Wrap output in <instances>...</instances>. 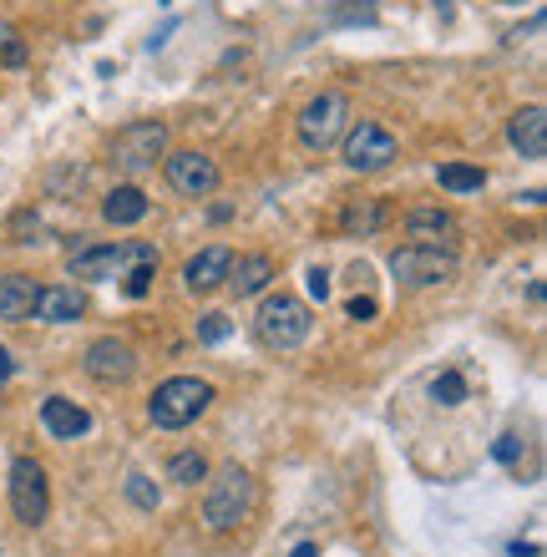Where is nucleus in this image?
I'll use <instances>...</instances> for the list:
<instances>
[{
  "label": "nucleus",
  "mask_w": 547,
  "mask_h": 557,
  "mask_svg": "<svg viewBox=\"0 0 547 557\" xmlns=\"http://www.w3.org/2000/svg\"><path fill=\"white\" fill-rule=\"evenodd\" d=\"M208 492H203V527L208 532H233V527H244L259 507V482L249 476V466L239 461H228L218 466L213 476H203Z\"/></svg>",
  "instance_id": "obj_1"
},
{
  "label": "nucleus",
  "mask_w": 547,
  "mask_h": 557,
  "mask_svg": "<svg viewBox=\"0 0 547 557\" xmlns=\"http://www.w3.org/2000/svg\"><path fill=\"white\" fill-rule=\"evenodd\" d=\"M208 406H213V385H208V380H198V375H173V380H163L158 390H152L147 416H152V426H163V431H183V426H193Z\"/></svg>",
  "instance_id": "obj_2"
},
{
  "label": "nucleus",
  "mask_w": 547,
  "mask_h": 557,
  "mask_svg": "<svg viewBox=\"0 0 547 557\" xmlns=\"http://www.w3.org/2000/svg\"><path fill=\"white\" fill-rule=\"evenodd\" d=\"M158 157H168V122H158V117L127 122L112 137V168L127 173V178L152 173V168H158Z\"/></svg>",
  "instance_id": "obj_3"
},
{
  "label": "nucleus",
  "mask_w": 547,
  "mask_h": 557,
  "mask_svg": "<svg viewBox=\"0 0 547 557\" xmlns=\"http://www.w3.org/2000/svg\"><path fill=\"white\" fill-rule=\"evenodd\" d=\"M259 340L269 350H299L309 340V330H315V320H309V304L294 299V294H269L259 304Z\"/></svg>",
  "instance_id": "obj_4"
},
{
  "label": "nucleus",
  "mask_w": 547,
  "mask_h": 557,
  "mask_svg": "<svg viewBox=\"0 0 547 557\" xmlns=\"http://www.w3.org/2000/svg\"><path fill=\"white\" fill-rule=\"evenodd\" d=\"M350 127V97L345 92H320L309 97L304 112H299V142L304 152H330Z\"/></svg>",
  "instance_id": "obj_5"
},
{
  "label": "nucleus",
  "mask_w": 547,
  "mask_h": 557,
  "mask_svg": "<svg viewBox=\"0 0 547 557\" xmlns=\"http://www.w3.org/2000/svg\"><path fill=\"white\" fill-rule=\"evenodd\" d=\"M132 264H158L152 244H87L66 259L71 279H122Z\"/></svg>",
  "instance_id": "obj_6"
},
{
  "label": "nucleus",
  "mask_w": 547,
  "mask_h": 557,
  "mask_svg": "<svg viewBox=\"0 0 547 557\" xmlns=\"http://www.w3.org/2000/svg\"><path fill=\"white\" fill-rule=\"evenodd\" d=\"M461 259L456 249H426V244H406L390 254V274H396L406 289H431V284H446L456 279Z\"/></svg>",
  "instance_id": "obj_7"
},
{
  "label": "nucleus",
  "mask_w": 547,
  "mask_h": 557,
  "mask_svg": "<svg viewBox=\"0 0 547 557\" xmlns=\"http://www.w3.org/2000/svg\"><path fill=\"white\" fill-rule=\"evenodd\" d=\"M345 168H355V173H380V168H390L396 163V137H390L380 122H360V127H345Z\"/></svg>",
  "instance_id": "obj_8"
},
{
  "label": "nucleus",
  "mask_w": 547,
  "mask_h": 557,
  "mask_svg": "<svg viewBox=\"0 0 547 557\" xmlns=\"http://www.w3.org/2000/svg\"><path fill=\"white\" fill-rule=\"evenodd\" d=\"M46 507H51V492H46V471L36 456H21L11 466V512L26 522V527H41L46 522Z\"/></svg>",
  "instance_id": "obj_9"
},
{
  "label": "nucleus",
  "mask_w": 547,
  "mask_h": 557,
  "mask_svg": "<svg viewBox=\"0 0 547 557\" xmlns=\"http://www.w3.org/2000/svg\"><path fill=\"white\" fill-rule=\"evenodd\" d=\"M163 173H168V188L183 193V198H208L218 188V163L198 147H183V152H168L163 157Z\"/></svg>",
  "instance_id": "obj_10"
},
{
  "label": "nucleus",
  "mask_w": 547,
  "mask_h": 557,
  "mask_svg": "<svg viewBox=\"0 0 547 557\" xmlns=\"http://www.w3.org/2000/svg\"><path fill=\"white\" fill-rule=\"evenodd\" d=\"M82 365H87V375L97 385H127L137 375V350L127 340H117V335H102V340L87 345V360Z\"/></svg>",
  "instance_id": "obj_11"
},
{
  "label": "nucleus",
  "mask_w": 547,
  "mask_h": 557,
  "mask_svg": "<svg viewBox=\"0 0 547 557\" xmlns=\"http://www.w3.org/2000/svg\"><path fill=\"white\" fill-rule=\"evenodd\" d=\"M228 264H233V249H223V244L193 254V259L183 264V284H188V294H213V289H223Z\"/></svg>",
  "instance_id": "obj_12"
},
{
  "label": "nucleus",
  "mask_w": 547,
  "mask_h": 557,
  "mask_svg": "<svg viewBox=\"0 0 547 557\" xmlns=\"http://www.w3.org/2000/svg\"><path fill=\"white\" fill-rule=\"evenodd\" d=\"M406 233H411V244L451 249L456 244V213H446V208H411L406 213Z\"/></svg>",
  "instance_id": "obj_13"
},
{
  "label": "nucleus",
  "mask_w": 547,
  "mask_h": 557,
  "mask_svg": "<svg viewBox=\"0 0 547 557\" xmlns=\"http://www.w3.org/2000/svg\"><path fill=\"white\" fill-rule=\"evenodd\" d=\"M507 142L527 157V163H542V157H547V112H542V107H522V112H512V122H507Z\"/></svg>",
  "instance_id": "obj_14"
},
{
  "label": "nucleus",
  "mask_w": 547,
  "mask_h": 557,
  "mask_svg": "<svg viewBox=\"0 0 547 557\" xmlns=\"http://www.w3.org/2000/svg\"><path fill=\"white\" fill-rule=\"evenodd\" d=\"M41 426L56 441H76V436L92 431V411L76 406V401H66V395H51V401H41Z\"/></svg>",
  "instance_id": "obj_15"
},
{
  "label": "nucleus",
  "mask_w": 547,
  "mask_h": 557,
  "mask_svg": "<svg viewBox=\"0 0 547 557\" xmlns=\"http://www.w3.org/2000/svg\"><path fill=\"white\" fill-rule=\"evenodd\" d=\"M31 314H36V320H46V325H71V320H82V314H87V294L71 289V284H51V289L36 294Z\"/></svg>",
  "instance_id": "obj_16"
},
{
  "label": "nucleus",
  "mask_w": 547,
  "mask_h": 557,
  "mask_svg": "<svg viewBox=\"0 0 547 557\" xmlns=\"http://www.w3.org/2000/svg\"><path fill=\"white\" fill-rule=\"evenodd\" d=\"M239 299H254V294H264L269 284H274V259L269 254H239L228 264V279H223Z\"/></svg>",
  "instance_id": "obj_17"
},
{
  "label": "nucleus",
  "mask_w": 547,
  "mask_h": 557,
  "mask_svg": "<svg viewBox=\"0 0 547 557\" xmlns=\"http://www.w3.org/2000/svg\"><path fill=\"white\" fill-rule=\"evenodd\" d=\"M147 193L137 188V183H122V188H112L107 198H102V218L112 223V228H132V223H142L147 218Z\"/></svg>",
  "instance_id": "obj_18"
},
{
  "label": "nucleus",
  "mask_w": 547,
  "mask_h": 557,
  "mask_svg": "<svg viewBox=\"0 0 547 557\" xmlns=\"http://www.w3.org/2000/svg\"><path fill=\"white\" fill-rule=\"evenodd\" d=\"M41 284L31 274H6L0 279V320H31Z\"/></svg>",
  "instance_id": "obj_19"
},
{
  "label": "nucleus",
  "mask_w": 547,
  "mask_h": 557,
  "mask_svg": "<svg viewBox=\"0 0 547 557\" xmlns=\"http://www.w3.org/2000/svg\"><path fill=\"white\" fill-rule=\"evenodd\" d=\"M380 228H385V208H380L375 198L345 203V213H340V233H345V238H375Z\"/></svg>",
  "instance_id": "obj_20"
},
{
  "label": "nucleus",
  "mask_w": 547,
  "mask_h": 557,
  "mask_svg": "<svg viewBox=\"0 0 547 557\" xmlns=\"http://www.w3.org/2000/svg\"><path fill=\"white\" fill-rule=\"evenodd\" d=\"M436 183H441L446 193H482V188H487V173L472 168V163H441V168H436Z\"/></svg>",
  "instance_id": "obj_21"
},
{
  "label": "nucleus",
  "mask_w": 547,
  "mask_h": 557,
  "mask_svg": "<svg viewBox=\"0 0 547 557\" xmlns=\"http://www.w3.org/2000/svg\"><path fill=\"white\" fill-rule=\"evenodd\" d=\"M208 476V461L198 456V451H178L173 461H168V482H178V487H198Z\"/></svg>",
  "instance_id": "obj_22"
},
{
  "label": "nucleus",
  "mask_w": 547,
  "mask_h": 557,
  "mask_svg": "<svg viewBox=\"0 0 547 557\" xmlns=\"http://www.w3.org/2000/svg\"><path fill=\"white\" fill-rule=\"evenodd\" d=\"M0 66H26V41L11 21H0Z\"/></svg>",
  "instance_id": "obj_23"
},
{
  "label": "nucleus",
  "mask_w": 547,
  "mask_h": 557,
  "mask_svg": "<svg viewBox=\"0 0 547 557\" xmlns=\"http://www.w3.org/2000/svg\"><path fill=\"white\" fill-rule=\"evenodd\" d=\"M431 395H436V401H441V406H461V401H466V380H461L456 370H446V375H436Z\"/></svg>",
  "instance_id": "obj_24"
},
{
  "label": "nucleus",
  "mask_w": 547,
  "mask_h": 557,
  "mask_svg": "<svg viewBox=\"0 0 547 557\" xmlns=\"http://www.w3.org/2000/svg\"><path fill=\"white\" fill-rule=\"evenodd\" d=\"M152 279H158V274H152V264H132V269L122 274V289H127L132 299H142V294L152 289Z\"/></svg>",
  "instance_id": "obj_25"
},
{
  "label": "nucleus",
  "mask_w": 547,
  "mask_h": 557,
  "mask_svg": "<svg viewBox=\"0 0 547 557\" xmlns=\"http://www.w3.org/2000/svg\"><path fill=\"white\" fill-rule=\"evenodd\" d=\"M228 330H233V325L223 320V314H203V320H198V340H203V345H223Z\"/></svg>",
  "instance_id": "obj_26"
},
{
  "label": "nucleus",
  "mask_w": 547,
  "mask_h": 557,
  "mask_svg": "<svg viewBox=\"0 0 547 557\" xmlns=\"http://www.w3.org/2000/svg\"><path fill=\"white\" fill-rule=\"evenodd\" d=\"M127 497H132L142 512H152V507H158V487H152L147 476H127Z\"/></svg>",
  "instance_id": "obj_27"
},
{
  "label": "nucleus",
  "mask_w": 547,
  "mask_h": 557,
  "mask_svg": "<svg viewBox=\"0 0 547 557\" xmlns=\"http://www.w3.org/2000/svg\"><path fill=\"white\" fill-rule=\"evenodd\" d=\"M304 289H309V299H320V304H325V299H330V274H325V269H309Z\"/></svg>",
  "instance_id": "obj_28"
},
{
  "label": "nucleus",
  "mask_w": 547,
  "mask_h": 557,
  "mask_svg": "<svg viewBox=\"0 0 547 557\" xmlns=\"http://www.w3.org/2000/svg\"><path fill=\"white\" fill-rule=\"evenodd\" d=\"M375 309H380V304H375L370 294H355V299H350V320H375Z\"/></svg>",
  "instance_id": "obj_29"
},
{
  "label": "nucleus",
  "mask_w": 547,
  "mask_h": 557,
  "mask_svg": "<svg viewBox=\"0 0 547 557\" xmlns=\"http://www.w3.org/2000/svg\"><path fill=\"white\" fill-rule=\"evenodd\" d=\"M497 461H517V436H502L497 441Z\"/></svg>",
  "instance_id": "obj_30"
},
{
  "label": "nucleus",
  "mask_w": 547,
  "mask_h": 557,
  "mask_svg": "<svg viewBox=\"0 0 547 557\" xmlns=\"http://www.w3.org/2000/svg\"><path fill=\"white\" fill-rule=\"evenodd\" d=\"M11 375H16V360H11L6 345H0V380H11Z\"/></svg>",
  "instance_id": "obj_31"
},
{
  "label": "nucleus",
  "mask_w": 547,
  "mask_h": 557,
  "mask_svg": "<svg viewBox=\"0 0 547 557\" xmlns=\"http://www.w3.org/2000/svg\"><path fill=\"white\" fill-rule=\"evenodd\" d=\"M289 557H320V547H315V542H299V547H294Z\"/></svg>",
  "instance_id": "obj_32"
},
{
  "label": "nucleus",
  "mask_w": 547,
  "mask_h": 557,
  "mask_svg": "<svg viewBox=\"0 0 547 557\" xmlns=\"http://www.w3.org/2000/svg\"><path fill=\"white\" fill-rule=\"evenodd\" d=\"M436 6H446V0H436Z\"/></svg>",
  "instance_id": "obj_33"
}]
</instances>
